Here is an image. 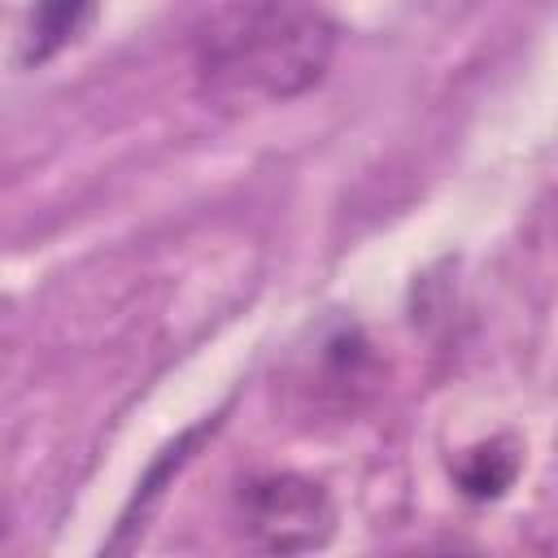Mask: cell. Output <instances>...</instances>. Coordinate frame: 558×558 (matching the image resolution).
I'll list each match as a JSON object with an SVG mask.
<instances>
[{
    "instance_id": "1",
    "label": "cell",
    "mask_w": 558,
    "mask_h": 558,
    "mask_svg": "<svg viewBox=\"0 0 558 558\" xmlns=\"http://www.w3.org/2000/svg\"><path fill=\"white\" fill-rule=\"evenodd\" d=\"M336 22L314 0H227L192 44L196 87L222 109L283 105L323 83Z\"/></svg>"
},
{
    "instance_id": "2",
    "label": "cell",
    "mask_w": 558,
    "mask_h": 558,
    "mask_svg": "<svg viewBox=\"0 0 558 558\" xmlns=\"http://www.w3.org/2000/svg\"><path fill=\"white\" fill-rule=\"evenodd\" d=\"M244 532L270 554L323 549L336 532V506L323 484L305 475H262L240 493Z\"/></svg>"
},
{
    "instance_id": "3",
    "label": "cell",
    "mask_w": 558,
    "mask_h": 558,
    "mask_svg": "<svg viewBox=\"0 0 558 558\" xmlns=\"http://www.w3.org/2000/svg\"><path fill=\"white\" fill-rule=\"evenodd\" d=\"M96 9H100V0H35L31 22H26L22 65H44L61 48L78 44L83 31L96 22Z\"/></svg>"
},
{
    "instance_id": "4",
    "label": "cell",
    "mask_w": 558,
    "mask_h": 558,
    "mask_svg": "<svg viewBox=\"0 0 558 558\" xmlns=\"http://www.w3.org/2000/svg\"><path fill=\"white\" fill-rule=\"evenodd\" d=\"M514 475H519V449L510 440H484V445L466 449L453 466V480L471 501L501 497L514 484Z\"/></svg>"
}]
</instances>
